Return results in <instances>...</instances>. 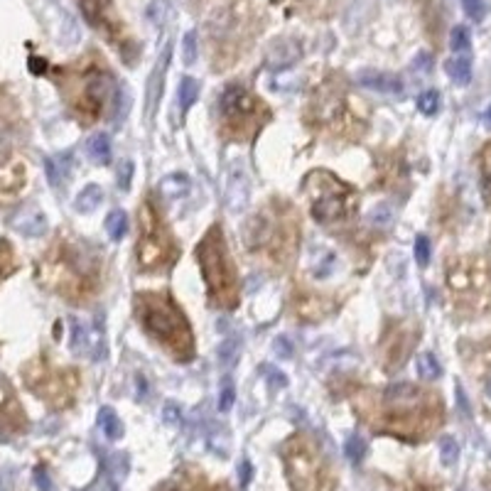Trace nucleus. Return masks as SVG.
<instances>
[{
    "mask_svg": "<svg viewBox=\"0 0 491 491\" xmlns=\"http://www.w3.org/2000/svg\"><path fill=\"white\" fill-rule=\"evenodd\" d=\"M486 121L491 123V106H489V108H486Z\"/></svg>",
    "mask_w": 491,
    "mask_h": 491,
    "instance_id": "nucleus-46",
    "label": "nucleus"
},
{
    "mask_svg": "<svg viewBox=\"0 0 491 491\" xmlns=\"http://www.w3.org/2000/svg\"><path fill=\"white\" fill-rule=\"evenodd\" d=\"M415 371H418V376L423 378V381H437V378L442 376L440 361L427 352L418 354V359H415Z\"/></svg>",
    "mask_w": 491,
    "mask_h": 491,
    "instance_id": "nucleus-18",
    "label": "nucleus"
},
{
    "mask_svg": "<svg viewBox=\"0 0 491 491\" xmlns=\"http://www.w3.org/2000/svg\"><path fill=\"white\" fill-rule=\"evenodd\" d=\"M219 110L224 126L236 140H251L268 121V108L260 99H256L249 88L241 84H231L224 88L219 99Z\"/></svg>",
    "mask_w": 491,
    "mask_h": 491,
    "instance_id": "nucleus-4",
    "label": "nucleus"
},
{
    "mask_svg": "<svg viewBox=\"0 0 491 491\" xmlns=\"http://www.w3.org/2000/svg\"><path fill=\"white\" fill-rule=\"evenodd\" d=\"M481 180H484V192L491 202V145H486L484 155H481Z\"/></svg>",
    "mask_w": 491,
    "mask_h": 491,
    "instance_id": "nucleus-32",
    "label": "nucleus"
},
{
    "mask_svg": "<svg viewBox=\"0 0 491 491\" xmlns=\"http://www.w3.org/2000/svg\"><path fill=\"white\" fill-rule=\"evenodd\" d=\"M99 425H101V430H104V435L108 437V440H121L123 437L121 418H118L116 410L108 408V405H104V408L99 410Z\"/></svg>",
    "mask_w": 491,
    "mask_h": 491,
    "instance_id": "nucleus-16",
    "label": "nucleus"
},
{
    "mask_svg": "<svg viewBox=\"0 0 491 491\" xmlns=\"http://www.w3.org/2000/svg\"><path fill=\"white\" fill-rule=\"evenodd\" d=\"M383 408L393 425L403 423L405 418H413L420 410L427 408V393L420 391L413 383H391L381 396Z\"/></svg>",
    "mask_w": 491,
    "mask_h": 491,
    "instance_id": "nucleus-7",
    "label": "nucleus"
},
{
    "mask_svg": "<svg viewBox=\"0 0 491 491\" xmlns=\"http://www.w3.org/2000/svg\"><path fill=\"white\" fill-rule=\"evenodd\" d=\"M162 423L177 427L180 423H182V410L177 408L175 403H165V408H162Z\"/></svg>",
    "mask_w": 491,
    "mask_h": 491,
    "instance_id": "nucleus-35",
    "label": "nucleus"
},
{
    "mask_svg": "<svg viewBox=\"0 0 491 491\" xmlns=\"http://www.w3.org/2000/svg\"><path fill=\"white\" fill-rule=\"evenodd\" d=\"M131 180H133V162L126 160L121 165V170H118V187H121L123 192H128V189H131Z\"/></svg>",
    "mask_w": 491,
    "mask_h": 491,
    "instance_id": "nucleus-38",
    "label": "nucleus"
},
{
    "mask_svg": "<svg viewBox=\"0 0 491 491\" xmlns=\"http://www.w3.org/2000/svg\"><path fill=\"white\" fill-rule=\"evenodd\" d=\"M273 354H276L278 359H290L295 354V349H293V342L287 337H278L276 342H273Z\"/></svg>",
    "mask_w": 491,
    "mask_h": 491,
    "instance_id": "nucleus-34",
    "label": "nucleus"
},
{
    "mask_svg": "<svg viewBox=\"0 0 491 491\" xmlns=\"http://www.w3.org/2000/svg\"><path fill=\"white\" fill-rule=\"evenodd\" d=\"M369 224L371 227L386 229L393 224V209L388 204H376L374 209L369 211Z\"/></svg>",
    "mask_w": 491,
    "mask_h": 491,
    "instance_id": "nucleus-26",
    "label": "nucleus"
},
{
    "mask_svg": "<svg viewBox=\"0 0 491 491\" xmlns=\"http://www.w3.org/2000/svg\"><path fill=\"white\" fill-rule=\"evenodd\" d=\"M287 474L298 491L305 486H312V481L320 474V464H317L312 450L305 447V442H295V447L287 450Z\"/></svg>",
    "mask_w": 491,
    "mask_h": 491,
    "instance_id": "nucleus-8",
    "label": "nucleus"
},
{
    "mask_svg": "<svg viewBox=\"0 0 491 491\" xmlns=\"http://www.w3.org/2000/svg\"><path fill=\"white\" fill-rule=\"evenodd\" d=\"M167 15H170V0H153V3L148 6V17L157 25V28L165 25Z\"/></svg>",
    "mask_w": 491,
    "mask_h": 491,
    "instance_id": "nucleus-27",
    "label": "nucleus"
},
{
    "mask_svg": "<svg viewBox=\"0 0 491 491\" xmlns=\"http://www.w3.org/2000/svg\"><path fill=\"white\" fill-rule=\"evenodd\" d=\"M106 231L113 241H121L128 233V216L123 209H113L108 216H106Z\"/></svg>",
    "mask_w": 491,
    "mask_h": 491,
    "instance_id": "nucleus-20",
    "label": "nucleus"
},
{
    "mask_svg": "<svg viewBox=\"0 0 491 491\" xmlns=\"http://www.w3.org/2000/svg\"><path fill=\"white\" fill-rule=\"evenodd\" d=\"M157 189H160V194L165 199H180L189 192V177L180 175V172H177V175H167L160 180Z\"/></svg>",
    "mask_w": 491,
    "mask_h": 491,
    "instance_id": "nucleus-13",
    "label": "nucleus"
},
{
    "mask_svg": "<svg viewBox=\"0 0 491 491\" xmlns=\"http://www.w3.org/2000/svg\"><path fill=\"white\" fill-rule=\"evenodd\" d=\"M79 6H81V12L86 17L88 25H94V28H104L106 25V6H108V0H79Z\"/></svg>",
    "mask_w": 491,
    "mask_h": 491,
    "instance_id": "nucleus-19",
    "label": "nucleus"
},
{
    "mask_svg": "<svg viewBox=\"0 0 491 491\" xmlns=\"http://www.w3.org/2000/svg\"><path fill=\"white\" fill-rule=\"evenodd\" d=\"M413 253H415V263H418L420 268H425V265L430 263V253H432L430 238L420 233V236L415 238V251H413Z\"/></svg>",
    "mask_w": 491,
    "mask_h": 491,
    "instance_id": "nucleus-28",
    "label": "nucleus"
},
{
    "mask_svg": "<svg viewBox=\"0 0 491 491\" xmlns=\"http://www.w3.org/2000/svg\"><path fill=\"white\" fill-rule=\"evenodd\" d=\"M69 162H72V155H59V157H47L44 160V175L50 180L52 187H61L69 175Z\"/></svg>",
    "mask_w": 491,
    "mask_h": 491,
    "instance_id": "nucleus-12",
    "label": "nucleus"
},
{
    "mask_svg": "<svg viewBox=\"0 0 491 491\" xmlns=\"http://www.w3.org/2000/svg\"><path fill=\"white\" fill-rule=\"evenodd\" d=\"M445 72H447V77L452 79L454 84L464 86V84L472 81V61L467 59V57L457 55V57H452V59L445 61Z\"/></svg>",
    "mask_w": 491,
    "mask_h": 491,
    "instance_id": "nucleus-14",
    "label": "nucleus"
},
{
    "mask_svg": "<svg viewBox=\"0 0 491 491\" xmlns=\"http://www.w3.org/2000/svg\"><path fill=\"white\" fill-rule=\"evenodd\" d=\"M450 47H452V52H457V55L470 52V47H472L470 30L464 28V25H457V28H452V32H450Z\"/></svg>",
    "mask_w": 491,
    "mask_h": 491,
    "instance_id": "nucleus-24",
    "label": "nucleus"
},
{
    "mask_svg": "<svg viewBox=\"0 0 491 491\" xmlns=\"http://www.w3.org/2000/svg\"><path fill=\"white\" fill-rule=\"evenodd\" d=\"M182 59L187 66L197 61V32H194V30H189L182 37Z\"/></svg>",
    "mask_w": 491,
    "mask_h": 491,
    "instance_id": "nucleus-30",
    "label": "nucleus"
},
{
    "mask_svg": "<svg viewBox=\"0 0 491 491\" xmlns=\"http://www.w3.org/2000/svg\"><path fill=\"white\" fill-rule=\"evenodd\" d=\"M101 202H104V189L99 184H86L74 199V206H77V211H86L88 214V211L99 209Z\"/></svg>",
    "mask_w": 491,
    "mask_h": 491,
    "instance_id": "nucleus-15",
    "label": "nucleus"
},
{
    "mask_svg": "<svg viewBox=\"0 0 491 491\" xmlns=\"http://www.w3.org/2000/svg\"><path fill=\"white\" fill-rule=\"evenodd\" d=\"M440 459L445 467H454L459 459V445L452 435H445L440 437Z\"/></svg>",
    "mask_w": 491,
    "mask_h": 491,
    "instance_id": "nucleus-23",
    "label": "nucleus"
},
{
    "mask_svg": "<svg viewBox=\"0 0 491 491\" xmlns=\"http://www.w3.org/2000/svg\"><path fill=\"white\" fill-rule=\"evenodd\" d=\"M359 86L369 88V91H378V94H401L403 91V81L401 77L391 72H374V69H366L356 77Z\"/></svg>",
    "mask_w": 491,
    "mask_h": 491,
    "instance_id": "nucleus-9",
    "label": "nucleus"
},
{
    "mask_svg": "<svg viewBox=\"0 0 491 491\" xmlns=\"http://www.w3.org/2000/svg\"><path fill=\"white\" fill-rule=\"evenodd\" d=\"M110 472H113V479H123L128 474V459L123 454H113L110 457Z\"/></svg>",
    "mask_w": 491,
    "mask_h": 491,
    "instance_id": "nucleus-37",
    "label": "nucleus"
},
{
    "mask_svg": "<svg viewBox=\"0 0 491 491\" xmlns=\"http://www.w3.org/2000/svg\"><path fill=\"white\" fill-rule=\"evenodd\" d=\"M135 315L143 329L175 359L189 361L194 356V334L189 329V322L172 302L170 295L140 293L135 298Z\"/></svg>",
    "mask_w": 491,
    "mask_h": 491,
    "instance_id": "nucleus-1",
    "label": "nucleus"
},
{
    "mask_svg": "<svg viewBox=\"0 0 491 491\" xmlns=\"http://www.w3.org/2000/svg\"><path fill=\"white\" fill-rule=\"evenodd\" d=\"M175 260V241L150 202L140 204L138 265L143 271H162Z\"/></svg>",
    "mask_w": 491,
    "mask_h": 491,
    "instance_id": "nucleus-5",
    "label": "nucleus"
},
{
    "mask_svg": "<svg viewBox=\"0 0 491 491\" xmlns=\"http://www.w3.org/2000/svg\"><path fill=\"white\" fill-rule=\"evenodd\" d=\"M197 260L211 300L219 307L233 309L238 305V278L229 256L227 238L219 227H211L197 246Z\"/></svg>",
    "mask_w": 491,
    "mask_h": 491,
    "instance_id": "nucleus-3",
    "label": "nucleus"
},
{
    "mask_svg": "<svg viewBox=\"0 0 491 491\" xmlns=\"http://www.w3.org/2000/svg\"><path fill=\"white\" fill-rule=\"evenodd\" d=\"M12 486V474L10 472H0V491H10Z\"/></svg>",
    "mask_w": 491,
    "mask_h": 491,
    "instance_id": "nucleus-43",
    "label": "nucleus"
},
{
    "mask_svg": "<svg viewBox=\"0 0 491 491\" xmlns=\"http://www.w3.org/2000/svg\"><path fill=\"white\" fill-rule=\"evenodd\" d=\"M86 155L88 160L94 162V165L99 167H106L110 165V157H113V150H110V138L106 135V133H96V135H91L86 143Z\"/></svg>",
    "mask_w": 491,
    "mask_h": 491,
    "instance_id": "nucleus-11",
    "label": "nucleus"
},
{
    "mask_svg": "<svg viewBox=\"0 0 491 491\" xmlns=\"http://www.w3.org/2000/svg\"><path fill=\"white\" fill-rule=\"evenodd\" d=\"M12 227H15L20 233H25V236L35 238V236H42V233L47 231V219H44L37 209H22L20 214L12 219Z\"/></svg>",
    "mask_w": 491,
    "mask_h": 491,
    "instance_id": "nucleus-10",
    "label": "nucleus"
},
{
    "mask_svg": "<svg viewBox=\"0 0 491 491\" xmlns=\"http://www.w3.org/2000/svg\"><path fill=\"white\" fill-rule=\"evenodd\" d=\"M489 396H491V381H489Z\"/></svg>",
    "mask_w": 491,
    "mask_h": 491,
    "instance_id": "nucleus-47",
    "label": "nucleus"
},
{
    "mask_svg": "<svg viewBox=\"0 0 491 491\" xmlns=\"http://www.w3.org/2000/svg\"><path fill=\"white\" fill-rule=\"evenodd\" d=\"M116 101H118V88L108 72L91 69V72H86L79 79L74 108L86 121H96V118L106 116L108 110H113Z\"/></svg>",
    "mask_w": 491,
    "mask_h": 491,
    "instance_id": "nucleus-6",
    "label": "nucleus"
},
{
    "mask_svg": "<svg viewBox=\"0 0 491 491\" xmlns=\"http://www.w3.org/2000/svg\"><path fill=\"white\" fill-rule=\"evenodd\" d=\"M170 50H172V44H167V47H165V55L160 57V61H157V66H155L153 77H150L148 110L155 108V99H157V94H160V84L165 81V69H167V59H170Z\"/></svg>",
    "mask_w": 491,
    "mask_h": 491,
    "instance_id": "nucleus-17",
    "label": "nucleus"
},
{
    "mask_svg": "<svg viewBox=\"0 0 491 491\" xmlns=\"http://www.w3.org/2000/svg\"><path fill=\"white\" fill-rule=\"evenodd\" d=\"M413 66H415V69H418V72H430V66H432L430 55H425V52H420L418 59L413 61Z\"/></svg>",
    "mask_w": 491,
    "mask_h": 491,
    "instance_id": "nucleus-40",
    "label": "nucleus"
},
{
    "mask_svg": "<svg viewBox=\"0 0 491 491\" xmlns=\"http://www.w3.org/2000/svg\"><path fill=\"white\" fill-rule=\"evenodd\" d=\"M344 454H347V459L352 464H359L361 459H364V454H366V442H364V437H359V435H352L347 442H344Z\"/></svg>",
    "mask_w": 491,
    "mask_h": 491,
    "instance_id": "nucleus-25",
    "label": "nucleus"
},
{
    "mask_svg": "<svg viewBox=\"0 0 491 491\" xmlns=\"http://www.w3.org/2000/svg\"><path fill=\"white\" fill-rule=\"evenodd\" d=\"M135 383H138V398H143V396H148V381H145L143 376H135Z\"/></svg>",
    "mask_w": 491,
    "mask_h": 491,
    "instance_id": "nucleus-44",
    "label": "nucleus"
},
{
    "mask_svg": "<svg viewBox=\"0 0 491 491\" xmlns=\"http://www.w3.org/2000/svg\"><path fill=\"white\" fill-rule=\"evenodd\" d=\"M30 66H32V72H35V74H42V72H44V66H47V64H44L42 59H35V57H32V59H30Z\"/></svg>",
    "mask_w": 491,
    "mask_h": 491,
    "instance_id": "nucleus-45",
    "label": "nucleus"
},
{
    "mask_svg": "<svg viewBox=\"0 0 491 491\" xmlns=\"http://www.w3.org/2000/svg\"><path fill=\"white\" fill-rule=\"evenodd\" d=\"M462 8H464V12H467L470 20H474V22L484 20V12H486L484 0H462Z\"/></svg>",
    "mask_w": 491,
    "mask_h": 491,
    "instance_id": "nucleus-33",
    "label": "nucleus"
},
{
    "mask_svg": "<svg viewBox=\"0 0 491 491\" xmlns=\"http://www.w3.org/2000/svg\"><path fill=\"white\" fill-rule=\"evenodd\" d=\"M302 187L309 214L320 227H342L356 214V206H359L356 192L329 170L309 172Z\"/></svg>",
    "mask_w": 491,
    "mask_h": 491,
    "instance_id": "nucleus-2",
    "label": "nucleus"
},
{
    "mask_svg": "<svg viewBox=\"0 0 491 491\" xmlns=\"http://www.w3.org/2000/svg\"><path fill=\"white\" fill-rule=\"evenodd\" d=\"M35 484H37L39 491H55V484H52L50 472L44 467H35Z\"/></svg>",
    "mask_w": 491,
    "mask_h": 491,
    "instance_id": "nucleus-36",
    "label": "nucleus"
},
{
    "mask_svg": "<svg viewBox=\"0 0 491 491\" xmlns=\"http://www.w3.org/2000/svg\"><path fill=\"white\" fill-rule=\"evenodd\" d=\"M238 356V342L236 339H227V342L219 347V361L221 366H233V361H236Z\"/></svg>",
    "mask_w": 491,
    "mask_h": 491,
    "instance_id": "nucleus-31",
    "label": "nucleus"
},
{
    "mask_svg": "<svg viewBox=\"0 0 491 491\" xmlns=\"http://www.w3.org/2000/svg\"><path fill=\"white\" fill-rule=\"evenodd\" d=\"M415 106H418V110L423 116H435L437 110H440V91H435V88L423 91L418 96V101H415Z\"/></svg>",
    "mask_w": 491,
    "mask_h": 491,
    "instance_id": "nucleus-22",
    "label": "nucleus"
},
{
    "mask_svg": "<svg viewBox=\"0 0 491 491\" xmlns=\"http://www.w3.org/2000/svg\"><path fill=\"white\" fill-rule=\"evenodd\" d=\"M268 381H271L276 388H285L287 386L285 374H280V371H268Z\"/></svg>",
    "mask_w": 491,
    "mask_h": 491,
    "instance_id": "nucleus-42",
    "label": "nucleus"
},
{
    "mask_svg": "<svg viewBox=\"0 0 491 491\" xmlns=\"http://www.w3.org/2000/svg\"><path fill=\"white\" fill-rule=\"evenodd\" d=\"M233 403H236V388H233V383L224 381L221 383V391H219V410L221 413H229V410L233 408Z\"/></svg>",
    "mask_w": 491,
    "mask_h": 491,
    "instance_id": "nucleus-29",
    "label": "nucleus"
},
{
    "mask_svg": "<svg viewBox=\"0 0 491 491\" xmlns=\"http://www.w3.org/2000/svg\"><path fill=\"white\" fill-rule=\"evenodd\" d=\"M457 403H459V410H462L467 418L472 415V408H470V401H467V396H464V388L457 386Z\"/></svg>",
    "mask_w": 491,
    "mask_h": 491,
    "instance_id": "nucleus-41",
    "label": "nucleus"
},
{
    "mask_svg": "<svg viewBox=\"0 0 491 491\" xmlns=\"http://www.w3.org/2000/svg\"><path fill=\"white\" fill-rule=\"evenodd\" d=\"M251 476H253V467H251L249 459H243V462L238 464V481H241V486H249Z\"/></svg>",
    "mask_w": 491,
    "mask_h": 491,
    "instance_id": "nucleus-39",
    "label": "nucleus"
},
{
    "mask_svg": "<svg viewBox=\"0 0 491 491\" xmlns=\"http://www.w3.org/2000/svg\"><path fill=\"white\" fill-rule=\"evenodd\" d=\"M199 96V84L194 81L192 77H184L182 81H180V94H177V101H180V110H189L194 106V101H197Z\"/></svg>",
    "mask_w": 491,
    "mask_h": 491,
    "instance_id": "nucleus-21",
    "label": "nucleus"
}]
</instances>
